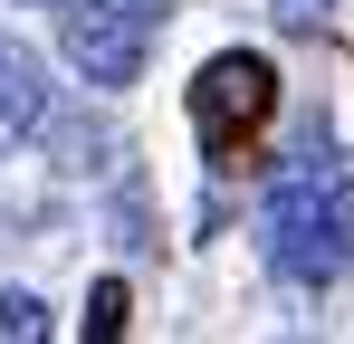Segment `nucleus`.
<instances>
[{
    "instance_id": "obj_3",
    "label": "nucleus",
    "mask_w": 354,
    "mask_h": 344,
    "mask_svg": "<svg viewBox=\"0 0 354 344\" xmlns=\"http://www.w3.org/2000/svg\"><path fill=\"white\" fill-rule=\"evenodd\" d=\"M278 106V67L249 48H221L201 77H192V134H201V153H239L259 124Z\"/></svg>"
},
{
    "instance_id": "obj_1",
    "label": "nucleus",
    "mask_w": 354,
    "mask_h": 344,
    "mask_svg": "<svg viewBox=\"0 0 354 344\" xmlns=\"http://www.w3.org/2000/svg\"><path fill=\"white\" fill-rule=\"evenodd\" d=\"M259 229H268V268L297 287H335L354 268V163L335 153V134H306L278 163Z\"/></svg>"
},
{
    "instance_id": "obj_5",
    "label": "nucleus",
    "mask_w": 354,
    "mask_h": 344,
    "mask_svg": "<svg viewBox=\"0 0 354 344\" xmlns=\"http://www.w3.org/2000/svg\"><path fill=\"white\" fill-rule=\"evenodd\" d=\"M39 335H48V306L19 296V287H0V344H39Z\"/></svg>"
},
{
    "instance_id": "obj_4",
    "label": "nucleus",
    "mask_w": 354,
    "mask_h": 344,
    "mask_svg": "<svg viewBox=\"0 0 354 344\" xmlns=\"http://www.w3.org/2000/svg\"><path fill=\"white\" fill-rule=\"evenodd\" d=\"M39 106H48V86H39V57L19 48V39H0V153H10V144H29Z\"/></svg>"
},
{
    "instance_id": "obj_7",
    "label": "nucleus",
    "mask_w": 354,
    "mask_h": 344,
    "mask_svg": "<svg viewBox=\"0 0 354 344\" xmlns=\"http://www.w3.org/2000/svg\"><path fill=\"white\" fill-rule=\"evenodd\" d=\"M278 19H288V29H326V19H335V0H278Z\"/></svg>"
},
{
    "instance_id": "obj_2",
    "label": "nucleus",
    "mask_w": 354,
    "mask_h": 344,
    "mask_svg": "<svg viewBox=\"0 0 354 344\" xmlns=\"http://www.w3.org/2000/svg\"><path fill=\"white\" fill-rule=\"evenodd\" d=\"M163 0H67V67L86 77V86H134L144 77V57L163 39Z\"/></svg>"
},
{
    "instance_id": "obj_6",
    "label": "nucleus",
    "mask_w": 354,
    "mask_h": 344,
    "mask_svg": "<svg viewBox=\"0 0 354 344\" xmlns=\"http://www.w3.org/2000/svg\"><path fill=\"white\" fill-rule=\"evenodd\" d=\"M106 335H124V287H115V278L86 296V344H106Z\"/></svg>"
}]
</instances>
